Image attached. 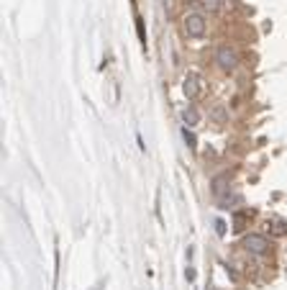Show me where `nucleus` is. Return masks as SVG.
<instances>
[{
	"mask_svg": "<svg viewBox=\"0 0 287 290\" xmlns=\"http://www.w3.org/2000/svg\"><path fill=\"white\" fill-rule=\"evenodd\" d=\"M182 28H185V33L190 36V39H200V36H205V31H208V21H205L203 13L192 10V13H185Z\"/></svg>",
	"mask_w": 287,
	"mask_h": 290,
	"instance_id": "obj_1",
	"label": "nucleus"
},
{
	"mask_svg": "<svg viewBox=\"0 0 287 290\" xmlns=\"http://www.w3.org/2000/svg\"><path fill=\"white\" fill-rule=\"evenodd\" d=\"M215 64H218L223 72H233L239 67V54L233 51L228 44H223V46L215 49Z\"/></svg>",
	"mask_w": 287,
	"mask_h": 290,
	"instance_id": "obj_2",
	"label": "nucleus"
},
{
	"mask_svg": "<svg viewBox=\"0 0 287 290\" xmlns=\"http://www.w3.org/2000/svg\"><path fill=\"white\" fill-rule=\"evenodd\" d=\"M244 249L251 252V255H267L269 242H267V237H262V234H246L244 237Z\"/></svg>",
	"mask_w": 287,
	"mask_h": 290,
	"instance_id": "obj_3",
	"label": "nucleus"
},
{
	"mask_svg": "<svg viewBox=\"0 0 287 290\" xmlns=\"http://www.w3.org/2000/svg\"><path fill=\"white\" fill-rule=\"evenodd\" d=\"M200 90H203V87H200V77H197L195 72H190V75L185 77V82H182V93H185L190 100H195L197 95H200Z\"/></svg>",
	"mask_w": 287,
	"mask_h": 290,
	"instance_id": "obj_4",
	"label": "nucleus"
},
{
	"mask_svg": "<svg viewBox=\"0 0 287 290\" xmlns=\"http://www.w3.org/2000/svg\"><path fill=\"white\" fill-rule=\"evenodd\" d=\"M182 121H185V126H190V129L200 123V113H197V108H195V105H187L185 111H182Z\"/></svg>",
	"mask_w": 287,
	"mask_h": 290,
	"instance_id": "obj_5",
	"label": "nucleus"
},
{
	"mask_svg": "<svg viewBox=\"0 0 287 290\" xmlns=\"http://www.w3.org/2000/svg\"><path fill=\"white\" fill-rule=\"evenodd\" d=\"M197 5H200L205 13H221L223 10V0H197Z\"/></svg>",
	"mask_w": 287,
	"mask_h": 290,
	"instance_id": "obj_6",
	"label": "nucleus"
},
{
	"mask_svg": "<svg viewBox=\"0 0 287 290\" xmlns=\"http://www.w3.org/2000/svg\"><path fill=\"white\" fill-rule=\"evenodd\" d=\"M210 116H213V121H215V123H218V126H223V123H228V111H226V108H223V105H215Z\"/></svg>",
	"mask_w": 287,
	"mask_h": 290,
	"instance_id": "obj_7",
	"label": "nucleus"
},
{
	"mask_svg": "<svg viewBox=\"0 0 287 290\" xmlns=\"http://www.w3.org/2000/svg\"><path fill=\"white\" fill-rule=\"evenodd\" d=\"M226 180H228L226 175L213 180V195H215V198H221V195H223V190H226Z\"/></svg>",
	"mask_w": 287,
	"mask_h": 290,
	"instance_id": "obj_8",
	"label": "nucleus"
},
{
	"mask_svg": "<svg viewBox=\"0 0 287 290\" xmlns=\"http://www.w3.org/2000/svg\"><path fill=\"white\" fill-rule=\"evenodd\" d=\"M185 141H187V147H190V149H195V136L187 134V129H185Z\"/></svg>",
	"mask_w": 287,
	"mask_h": 290,
	"instance_id": "obj_9",
	"label": "nucleus"
}]
</instances>
